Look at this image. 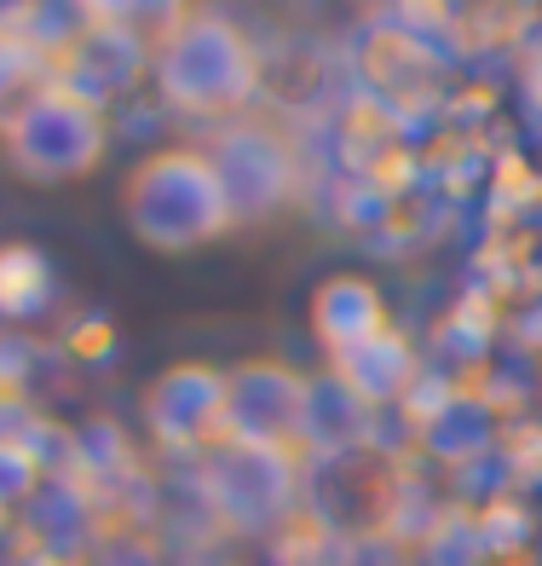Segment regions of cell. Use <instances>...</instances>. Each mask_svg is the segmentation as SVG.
<instances>
[{
	"instance_id": "cell-1",
	"label": "cell",
	"mask_w": 542,
	"mask_h": 566,
	"mask_svg": "<svg viewBox=\"0 0 542 566\" xmlns=\"http://www.w3.org/2000/svg\"><path fill=\"white\" fill-rule=\"evenodd\" d=\"M347 82L375 93L381 105H393L398 122L410 127V139H422L438 122V111H445L450 87H456V64L445 59V46L433 35L410 30V23L386 7L381 18H370L364 30L352 35Z\"/></svg>"
},
{
	"instance_id": "cell-2",
	"label": "cell",
	"mask_w": 542,
	"mask_h": 566,
	"mask_svg": "<svg viewBox=\"0 0 542 566\" xmlns=\"http://www.w3.org/2000/svg\"><path fill=\"white\" fill-rule=\"evenodd\" d=\"M121 202H127V226L150 249H196L237 220L214 163L202 150H162V157L139 163Z\"/></svg>"
},
{
	"instance_id": "cell-3",
	"label": "cell",
	"mask_w": 542,
	"mask_h": 566,
	"mask_svg": "<svg viewBox=\"0 0 542 566\" xmlns=\"http://www.w3.org/2000/svg\"><path fill=\"white\" fill-rule=\"evenodd\" d=\"M105 98L75 82H41L23 93L18 111H7V150L30 179H70L93 168L105 157Z\"/></svg>"
},
{
	"instance_id": "cell-4",
	"label": "cell",
	"mask_w": 542,
	"mask_h": 566,
	"mask_svg": "<svg viewBox=\"0 0 542 566\" xmlns=\"http://www.w3.org/2000/svg\"><path fill=\"white\" fill-rule=\"evenodd\" d=\"M157 75L168 105L191 116H220V111H237L248 93H261V53L237 23L202 18L162 46Z\"/></svg>"
},
{
	"instance_id": "cell-5",
	"label": "cell",
	"mask_w": 542,
	"mask_h": 566,
	"mask_svg": "<svg viewBox=\"0 0 542 566\" xmlns=\"http://www.w3.org/2000/svg\"><path fill=\"white\" fill-rule=\"evenodd\" d=\"M145 417L157 446L173 457H214L225 446H237V428H231V388L225 370L214 365H173L157 388L145 394Z\"/></svg>"
},
{
	"instance_id": "cell-6",
	"label": "cell",
	"mask_w": 542,
	"mask_h": 566,
	"mask_svg": "<svg viewBox=\"0 0 542 566\" xmlns=\"http://www.w3.org/2000/svg\"><path fill=\"white\" fill-rule=\"evenodd\" d=\"M295 485H300V474L289 469V462H283L272 446H248V440L202 457V469H196V492L209 497L220 509V521L237 526V532L272 526L277 514L295 503Z\"/></svg>"
},
{
	"instance_id": "cell-7",
	"label": "cell",
	"mask_w": 542,
	"mask_h": 566,
	"mask_svg": "<svg viewBox=\"0 0 542 566\" xmlns=\"http://www.w3.org/2000/svg\"><path fill=\"white\" fill-rule=\"evenodd\" d=\"M231 388V428L248 446H289L306 433V405H312V381L295 376L289 365H243L225 376Z\"/></svg>"
},
{
	"instance_id": "cell-8",
	"label": "cell",
	"mask_w": 542,
	"mask_h": 566,
	"mask_svg": "<svg viewBox=\"0 0 542 566\" xmlns=\"http://www.w3.org/2000/svg\"><path fill=\"white\" fill-rule=\"evenodd\" d=\"M209 163H214L225 202L237 220L266 214L272 202H283V191L295 186V163H289V150L272 139V127H225L209 150Z\"/></svg>"
},
{
	"instance_id": "cell-9",
	"label": "cell",
	"mask_w": 542,
	"mask_h": 566,
	"mask_svg": "<svg viewBox=\"0 0 542 566\" xmlns=\"http://www.w3.org/2000/svg\"><path fill=\"white\" fill-rule=\"evenodd\" d=\"M393 329V313H386L381 283H370L364 272H341L323 277L312 295V336L323 342L329 358H347L358 347H370L375 336Z\"/></svg>"
},
{
	"instance_id": "cell-10",
	"label": "cell",
	"mask_w": 542,
	"mask_h": 566,
	"mask_svg": "<svg viewBox=\"0 0 542 566\" xmlns=\"http://www.w3.org/2000/svg\"><path fill=\"white\" fill-rule=\"evenodd\" d=\"M398 139H410V127L398 122V111L381 105L375 93L352 87V82H347L341 98H334V111L323 116V150H329L334 179H358L386 145H398Z\"/></svg>"
},
{
	"instance_id": "cell-11",
	"label": "cell",
	"mask_w": 542,
	"mask_h": 566,
	"mask_svg": "<svg viewBox=\"0 0 542 566\" xmlns=\"http://www.w3.org/2000/svg\"><path fill=\"white\" fill-rule=\"evenodd\" d=\"M341 82H347V75L323 59L318 41H283L277 53L261 59V87L277 98L283 111H300V116H312V111L329 116L334 98L347 93Z\"/></svg>"
},
{
	"instance_id": "cell-12",
	"label": "cell",
	"mask_w": 542,
	"mask_h": 566,
	"mask_svg": "<svg viewBox=\"0 0 542 566\" xmlns=\"http://www.w3.org/2000/svg\"><path fill=\"white\" fill-rule=\"evenodd\" d=\"M334 381H347V388L364 399L370 410H393L404 399V388L422 376V358H416V336L410 329H386V336H375L370 347H358L347 358H334Z\"/></svg>"
},
{
	"instance_id": "cell-13",
	"label": "cell",
	"mask_w": 542,
	"mask_h": 566,
	"mask_svg": "<svg viewBox=\"0 0 542 566\" xmlns=\"http://www.w3.org/2000/svg\"><path fill=\"white\" fill-rule=\"evenodd\" d=\"M502 301L479 290V283H461L456 301L445 306V318L433 329V353L445 370H474V365H490V353H497V336H502Z\"/></svg>"
},
{
	"instance_id": "cell-14",
	"label": "cell",
	"mask_w": 542,
	"mask_h": 566,
	"mask_svg": "<svg viewBox=\"0 0 542 566\" xmlns=\"http://www.w3.org/2000/svg\"><path fill=\"white\" fill-rule=\"evenodd\" d=\"M334 544H341V532H334V514L318 497H295L266 526L272 566H329L334 560Z\"/></svg>"
},
{
	"instance_id": "cell-15",
	"label": "cell",
	"mask_w": 542,
	"mask_h": 566,
	"mask_svg": "<svg viewBox=\"0 0 542 566\" xmlns=\"http://www.w3.org/2000/svg\"><path fill=\"white\" fill-rule=\"evenodd\" d=\"M445 220H450V209L422 186V191H410V197H398V202H381V214H375V226L364 231V243H370L375 254H386V261H398V254L427 249L438 231H445Z\"/></svg>"
},
{
	"instance_id": "cell-16",
	"label": "cell",
	"mask_w": 542,
	"mask_h": 566,
	"mask_svg": "<svg viewBox=\"0 0 542 566\" xmlns=\"http://www.w3.org/2000/svg\"><path fill=\"white\" fill-rule=\"evenodd\" d=\"M59 295V277L53 261L35 249V243H0V318H41Z\"/></svg>"
},
{
	"instance_id": "cell-17",
	"label": "cell",
	"mask_w": 542,
	"mask_h": 566,
	"mask_svg": "<svg viewBox=\"0 0 542 566\" xmlns=\"http://www.w3.org/2000/svg\"><path fill=\"white\" fill-rule=\"evenodd\" d=\"M474 514H479V537H485L490 555L536 544V503L520 497V492H508V485H490V492L474 503Z\"/></svg>"
},
{
	"instance_id": "cell-18",
	"label": "cell",
	"mask_w": 542,
	"mask_h": 566,
	"mask_svg": "<svg viewBox=\"0 0 542 566\" xmlns=\"http://www.w3.org/2000/svg\"><path fill=\"white\" fill-rule=\"evenodd\" d=\"M490 469H497V485H508V492H520V497H536L542 492V417L497 428Z\"/></svg>"
},
{
	"instance_id": "cell-19",
	"label": "cell",
	"mask_w": 542,
	"mask_h": 566,
	"mask_svg": "<svg viewBox=\"0 0 542 566\" xmlns=\"http://www.w3.org/2000/svg\"><path fill=\"white\" fill-rule=\"evenodd\" d=\"M456 405H461V394H456V376H450L445 365H422V376L410 381L404 399L393 405V417H398V428L410 433V440L422 446L427 433H433L438 422H445Z\"/></svg>"
},
{
	"instance_id": "cell-20",
	"label": "cell",
	"mask_w": 542,
	"mask_h": 566,
	"mask_svg": "<svg viewBox=\"0 0 542 566\" xmlns=\"http://www.w3.org/2000/svg\"><path fill=\"white\" fill-rule=\"evenodd\" d=\"M46 485H53L46 457L30 446V433H23V428H7V433H0V497H7L12 509H30Z\"/></svg>"
},
{
	"instance_id": "cell-21",
	"label": "cell",
	"mask_w": 542,
	"mask_h": 566,
	"mask_svg": "<svg viewBox=\"0 0 542 566\" xmlns=\"http://www.w3.org/2000/svg\"><path fill=\"white\" fill-rule=\"evenodd\" d=\"M358 186H364L375 202H398V197H410V191H422L427 179H422V150H416V139L386 145L381 157L358 174Z\"/></svg>"
},
{
	"instance_id": "cell-22",
	"label": "cell",
	"mask_w": 542,
	"mask_h": 566,
	"mask_svg": "<svg viewBox=\"0 0 542 566\" xmlns=\"http://www.w3.org/2000/svg\"><path fill=\"white\" fill-rule=\"evenodd\" d=\"M116 347H121V336H116V324L105 313H82L64 329V358H70V365H82V370H105L116 358Z\"/></svg>"
},
{
	"instance_id": "cell-23",
	"label": "cell",
	"mask_w": 542,
	"mask_h": 566,
	"mask_svg": "<svg viewBox=\"0 0 542 566\" xmlns=\"http://www.w3.org/2000/svg\"><path fill=\"white\" fill-rule=\"evenodd\" d=\"M513 75H520V105H525V122H531V134H542V35L520 53V64H513Z\"/></svg>"
},
{
	"instance_id": "cell-24",
	"label": "cell",
	"mask_w": 542,
	"mask_h": 566,
	"mask_svg": "<svg viewBox=\"0 0 542 566\" xmlns=\"http://www.w3.org/2000/svg\"><path fill=\"white\" fill-rule=\"evenodd\" d=\"M12 532H18V509H12L7 497H0V549L12 544Z\"/></svg>"
},
{
	"instance_id": "cell-25",
	"label": "cell",
	"mask_w": 542,
	"mask_h": 566,
	"mask_svg": "<svg viewBox=\"0 0 542 566\" xmlns=\"http://www.w3.org/2000/svg\"><path fill=\"white\" fill-rule=\"evenodd\" d=\"M536 549H542V509H536Z\"/></svg>"
},
{
	"instance_id": "cell-26",
	"label": "cell",
	"mask_w": 542,
	"mask_h": 566,
	"mask_svg": "<svg viewBox=\"0 0 542 566\" xmlns=\"http://www.w3.org/2000/svg\"><path fill=\"white\" fill-rule=\"evenodd\" d=\"M536 405H542V365H536Z\"/></svg>"
},
{
	"instance_id": "cell-27",
	"label": "cell",
	"mask_w": 542,
	"mask_h": 566,
	"mask_svg": "<svg viewBox=\"0 0 542 566\" xmlns=\"http://www.w3.org/2000/svg\"><path fill=\"white\" fill-rule=\"evenodd\" d=\"M536 145H542V134H536Z\"/></svg>"
}]
</instances>
